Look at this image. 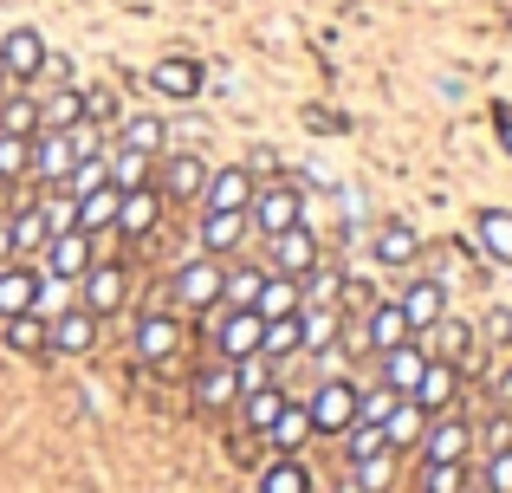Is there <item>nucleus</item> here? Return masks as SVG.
<instances>
[{"label": "nucleus", "instance_id": "nucleus-15", "mask_svg": "<svg viewBox=\"0 0 512 493\" xmlns=\"http://www.w3.org/2000/svg\"><path fill=\"white\" fill-rule=\"evenodd\" d=\"M467 448H474V422L467 416H428L422 429V461H467Z\"/></svg>", "mask_w": 512, "mask_h": 493}, {"label": "nucleus", "instance_id": "nucleus-25", "mask_svg": "<svg viewBox=\"0 0 512 493\" xmlns=\"http://www.w3.org/2000/svg\"><path fill=\"white\" fill-rule=\"evenodd\" d=\"M292 403V396L286 390H279V383H260V390H240V422H247V429L253 435H266V429H273V416H279V409H286Z\"/></svg>", "mask_w": 512, "mask_h": 493}, {"label": "nucleus", "instance_id": "nucleus-34", "mask_svg": "<svg viewBox=\"0 0 512 493\" xmlns=\"http://www.w3.org/2000/svg\"><path fill=\"white\" fill-rule=\"evenodd\" d=\"M312 468H305L299 455H279L273 468H260V493H312Z\"/></svg>", "mask_w": 512, "mask_h": 493}, {"label": "nucleus", "instance_id": "nucleus-27", "mask_svg": "<svg viewBox=\"0 0 512 493\" xmlns=\"http://www.w3.org/2000/svg\"><path fill=\"white\" fill-rule=\"evenodd\" d=\"M260 442H273L279 455H299V448L312 442V416H305V403H286V409H279V416H273V429H266Z\"/></svg>", "mask_w": 512, "mask_h": 493}, {"label": "nucleus", "instance_id": "nucleus-13", "mask_svg": "<svg viewBox=\"0 0 512 493\" xmlns=\"http://www.w3.org/2000/svg\"><path fill=\"white\" fill-rule=\"evenodd\" d=\"M201 189H208V163H201L195 150H175L163 169H156V195L163 202H201Z\"/></svg>", "mask_w": 512, "mask_h": 493}, {"label": "nucleus", "instance_id": "nucleus-18", "mask_svg": "<svg viewBox=\"0 0 512 493\" xmlns=\"http://www.w3.org/2000/svg\"><path fill=\"white\" fill-rule=\"evenodd\" d=\"M247 234H253V221H247V215H201V228H195V253H208V260H227V253L247 247Z\"/></svg>", "mask_w": 512, "mask_h": 493}, {"label": "nucleus", "instance_id": "nucleus-38", "mask_svg": "<svg viewBox=\"0 0 512 493\" xmlns=\"http://www.w3.org/2000/svg\"><path fill=\"white\" fill-rule=\"evenodd\" d=\"M422 429H428V416H422V409H415V403H409V396H402V403H396V409H389V422H383V435H389V448H415V442H422Z\"/></svg>", "mask_w": 512, "mask_h": 493}, {"label": "nucleus", "instance_id": "nucleus-51", "mask_svg": "<svg viewBox=\"0 0 512 493\" xmlns=\"http://www.w3.org/2000/svg\"><path fill=\"white\" fill-rule=\"evenodd\" d=\"M52 85H72V59L65 52H46L39 72H33V91H52Z\"/></svg>", "mask_w": 512, "mask_h": 493}, {"label": "nucleus", "instance_id": "nucleus-49", "mask_svg": "<svg viewBox=\"0 0 512 493\" xmlns=\"http://www.w3.org/2000/svg\"><path fill=\"white\" fill-rule=\"evenodd\" d=\"M480 487H487V493H512V448H493V455H487Z\"/></svg>", "mask_w": 512, "mask_h": 493}, {"label": "nucleus", "instance_id": "nucleus-8", "mask_svg": "<svg viewBox=\"0 0 512 493\" xmlns=\"http://www.w3.org/2000/svg\"><path fill=\"white\" fill-rule=\"evenodd\" d=\"M98 331H104V318H91L85 305H65L59 318H46V344L59 357H91L98 351Z\"/></svg>", "mask_w": 512, "mask_h": 493}, {"label": "nucleus", "instance_id": "nucleus-12", "mask_svg": "<svg viewBox=\"0 0 512 493\" xmlns=\"http://www.w3.org/2000/svg\"><path fill=\"white\" fill-rule=\"evenodd\" d=\"M163 228V195H156V182H143V189H124V202H117V228L124 241H150V234Z\"/></svg>", "mask_w": 512, "mask_h": 493}, {"label": "nucleus", "instance_id": "nucleus-54", "mask_svg": "<svg viewBox=\"0 0 512 493\" xmlns=\"http://www.w3.org/2000/svg\"><path fill=\"white\" fill-rule=\"evenodd\" d=\"M493 396H500V409H512V364L500 370V377H493Z\"/></svg>", "mask_w": 512, "mask_h": 493}, {"label": "nucleus", "instance_id": "nucleus-3", "mask_svg": "<svg viewBox=\"0 0 512 493\" xmlns=\"http://www.w3.org/2000/svg\"><path fill=\"white\" fill-rule=\"evenodd\" d=\"M247 221H253V234H260V241H273V234L299 228V221H305V189H299V182H260V195H253V208H247Z\"/></svg>", "mask_w": 512, "mask_h": 493}, {"label": "nucleus", "instance_id": "nucleus-9", "mask_svg": "<svg viewBox=\"0 0 512 493\" xmlns=\"http://www.w3.org/2000/svg\"><path fill=\"white\" fill-rule=\"evenodd\" d=\"M91 260H98V234H78L72 228V234H52V241H46V253H39V273L72 279V286H78Z\"/></svg>", "mask_w": 512, "mask_h": 493}, {"label": "nucleus", "instance_id": "nucleus-28", "mask_svg": "<svg viewBox=\"0 0 512 493\" xmlns=\"http://www.w3.org/2000/svg\"><path fill=\"white\" fill-rule=\"evenodd\" d=\"M338 448H344V468L376 461V455H396V448H389V435H383V422H350V429L338 435Z\"/></svg>", "mask_w": 512, "mask_h": 493}, {"label": "nucleus", "instance_id": "nucleus-23", "mask_svg": "<svg viewBox=\"0 0 512 493\" xmlns=\"http://www.w3.org/2000/svg\"><path fill=\"white\" fill-rule=\"evenodd\" d=\"M33 98H39V130L85 124V91H78V85H52V91H33Z\"/></svg>", "mask_w": 512, "mask_h": 493}, {"label": "nucleus", "instance_id": "nucleus-44", "mask_svg": "<svg viewBox=\"0 0 512 493\" xmlns=\"http://www.w3.org/2000/svg\"><path fill=\"white\" fill-rule=\"evenodd\" d=\"M422 493H467V461H422Z\"/></svg>", "mask_w": 512, "mask_h": 493}, {"label": "nucleus", "instance_id": "nucleus-16", "mask_svg": "<svg viewBox=\"0 0 512 493\" xmlns=\"http://www.w3.org/2000/svg\"><path fill=\"white\" fill-rule=\"evenodd\" d=\"M182 351V318L175 312H143L137 318V357L143 364H169Z\"/></svg>", "mask_w": 512, "mask_h": 493}, {"label": "nucleus", "instance_id": "nucleus-45", "mask_svg": "<svg viewBox=\"0 0 512 493\" xmlns=\"http://www.w3.org/2000/svg\"><path fill=\"white\" fill-rule=\"evenodd\" d=\"M396 403H402V396L389 390L383 377H376V383H363V390H357V422H389V409H396Z\"/></svg>", "mask_w": 512, "mask_h": 493}, {"label": "nucleus", "instance_id": "nucleus-5", "mask_svg": "<svg viewBox=\"0 0 512 493\" xmlns=\"http://www.w3.org/2000/svg\"><path fill=\"white\" fill-rule=\"evenodd\" d=\"M325 260V247H318V234L305 228H286V234H273V241H266V273H286V279H305L312 273V266Z\"/></svg>", "mask_w": 512, "mask_h": 493}, {"label": "nucleus", "instance_id": "nucleus-22", "mask_svg": "<svg viewBox=\"0 0 512 493\" xmlns=\"http://www.w3.org/2000/svg\"><path fill=\"white\" fill-rule=\"evenodd\" d=\"M363 351H389V344H402V338H415V331H409V318H402V305L396 299H383V305H370V318H363Z\"/></svg>", "mask_w": 512, "mask_h": 493}, {"label": "nucleus", "instance_id": "nucleus-31", "mask_svg": "<svg viewBox=\"0 0 512 493\" xmlns=\"http://www.w3.org/2000/svg\"><path fill=\"white\" fill-rule=\"evenodd\" d=\"M0 137H39V98L33 91H7L0 98Z\"/></svg>", "mask_w": 512, "mask_h": 493}, {"label": "nucleus", "instance_id": "nucleus-21", "mask_svg": "<svg viewBox=\"0 0 512 493\" xmlns=\"http://www.w3.org/2000/svg\"><path fill=\"white\" fill-rule=\"evenodd\" d=\"M150 91H163V98H175V104H188V98H201V59H156L150 65Z\"/></svg>", "mask_w": 512, "mask_h": 493}, {"label": "nucleus", "instance_id": "nucleus-42", "mask_svg": "<svg viewBox=\"0 0 512 493\" xmlns=\"http://www.w3.org/2000/svg\"><path fill=\"white\" fill-rule=\"evenodd\" d=\"M415 253H422V241H415L409 228H383L376 234V260L383 266H415Z\"/></svg>", "mask_w": 512, "mask_h": 493}, {"label": "nucleus", "instance_id": "nucleus-17", "mask_svg": "<svg viewBox=\"0 0 512 493\" xmlns=\"http://www.w3.org/2000/svg\"><path fill=\"white\" fill-rule=\"evenodd\" d=\"M39 266L33 260H7L0 266V318H20V312H33L39 305Z\"/></svg>", "mask_w": 512, "mask_h": 493}, {"label": "nucleus", "instance_id": "nucleus-7", "mask_svg": "<svg viewBox=\"0 0 512 493\" xmlns=\"http://www.w3.org/2000/svg\"><path fill=\"white\" fill-rule=\"evenodd\" d=\"M396 305H402V318H409V331L422 338V331H435L441 318H448V286H441V279H428V273H415L409 286L396 292Z\"/></svg>", "mask_w": 512, "mask_h": 493}, {"label": "nucleus", "instance_id": "nucleus-2", "mask_svg": "<svg viewBox=\"0 0 512 493\" xmlns=\"http://www.w3.org/2000/svg\"><path fill=\"white\" fill-rule=\"evenodd\" d=\"M130 286H137V279H130L124 260H91L85 279H78V305H85L91 318H117L130 305Z\"/></svg>", "mask_w": 512, "mask_h": 493}, {"label": "nucleus", "instance_id": "nucleus-41", "mask_svg": "<svg viewBox=\"0 0 512 493\" xmlns=\"http://www.w3.org/2000/svg\"><path fill=\"white\" fill-rule=\"evenodd\" d=\"M104 182H111V150H104V156H78L72 176H65L59 189L65 195H91V189H104Z\"/></svg>", "mask_w": 512, "mask_h": 493}, {"label": "nucleus", "instance_id": "nucleus-43", "mask_svg": "<svg viewBox=\"0 0 512 493\" xmlns=\"http://www.w3.org/2000/svg\"><path fill=\"white\" fill-rule=\"evenodd\" d=\"M33 176V137H0V182Z\"/></svg>", "mask_w": 512, "mask_h": 493}, {"label": "nucleus", "instance_id": "nucleus-1", "mask_svg": "<svg viewBox=\"0 0 512 493\" xmlns=\"http://www.w3.org/2000/svg\"><path fill=\"white\" fill-rule=\"evenodd\" d=\"M221 273H227V260H208V253H195V260H182L169 273V299H175V312H208V305H221Z\"/></svg>", "mask_w": 512, "mask_h": 493}, {"label": "nucleus", "instance_id": "nucleus-30", "mask_svg": "<svg viewBox=\"0 0 512 493\" xmlns=\"http://www.w3.org/2000/svg\"><path fill=\"white\" fill-rule=\"evenodd\" d=\"M143 182H156V156L111 143V189H143Z\"/></svg>", "mask_w": 512, "mask_h": 493}, {"label": "nucleus", "instance_id": "nucleus-55", "mask_svg": "<svg viewBox=\"0 0 512 493\" xmlns=\"http://www.w3.org/2000/svg\"><path fill=\"white\" fill-rule=\"evenodd\" d=\"M13 260V241H7V215H0V266Z\"/></svg>", "mask_w": 512, "mask_h": 493}, {"label": "nucleus", "instance_id": "nucleus-20", "mask_svg": "<svg viewBox=\"0 0 512 493\" xmlns=\"http://www.w3.org/2000/svg\"><path fill=\"white\" fill-rule=\"evenodd\" d=\"M72 163L78 156H72V137H65V130H39L33 137V176L46 182V189H59V182L72 176Z\"/></svg>", "mask_w": 512, "mask_h": 493}, {"label": "nucleus", "instance_id": "nucleus-57", "mask_svg": "<svg viewBox=\"0 0 512 493\" xmlns=\"http://www.w3.org/2000/svg\"><path fill=\"white\" fill-rule=\"evenodd\" d=\"M0 85H7V65H0Z\"/></svg>", "mask_w": 512, "mask_h": 493}, {"label": "nucleus", "instance_id": "nucleus-37", "mask_svg": "<svg viewBox=\"0 0 512 493\" xmlns=\"http://www.w3.org/2000/svg\"><path fill=\"white\" fill-rule=\"evenodd\" d=\"M0 331H7V344H13L20 357H39V351H52V344H46V318H39V312L0 318Z\"/></svg>", "mask_w": 512, "mask_h": 493}, {"label": "nucleus", "instance_id": "nucleus-19", "mask_svg": "<svg viewBox=\"0 0 512 493\" xmlns=\"http://www.w3.org/2000/svg\"><path fill=\"white\" fill-rule=\"evenodd\" d=\"M195 403L208 409V416H227V409L240 403V370L227 364V357H214V364L195 377Z\"/></svg>", "mask_w": 512, "mask_h": 493}, {"label": "nucleus", "instance_id": "nucleus-56", "mask_svg": "<svg viewBox=\"0 0 512 493\" xmlns=\"http://www.w3.org/2000/svg\"><path fill=\"white\" fill-rule=\"evenodd\" d=\"M338 493H363V487H357V474H344V481H338Z\"/></svg>", "mask_w": 512, "mask_h": 493}, {"label": "nucleus", "instance_id": "nucleus-35", "mask_svg": "<svg viewBox=\"0 0 512 493\" xmlns=\"http://www.w3.org/2000/svg\"><path fill=\"white\" fill-rule=\"evenodd\" d=\"M163 117H150V111H137V117H117V143H130V150H143V156H163Z\"/></svg>", "mask_w": 512, "mask_h": 493}, {"label": "nucleus", "instance_id": "nucleus-6", "mask_svg": "<svg viewBox=\"0 0 512 493\" xmlns=\"http://www.w3.org/2000/svg\"><path fill=\"white\" fill-rule=\"evenodd\" d=\"M253 195H260L253 169H247V163H227V169H208V189H201V202H208V215H247Z\"/></svg>", "mask_w": 512, "mask_h": 493}, {"label": "nucleus", "instance_id": "nucleus-47", "mask_svg": "<svg viewBox=\"0 0 512 493\" xmlns=\"http://www.w3.org/2000/svg\"><path fill=\"white\" fill-rule=\"evenodd\" d=\"M474 442L487 448V455H493V448H512V409H493V416L474 429Z\"/></svg>", "mask_w": 512, "mask_h": 493}, {"label": "nucleus", "instance_id": "nucleus-14", "mask_svg": "<svg viewBox=\"0 0 512 493\" xmlns=\"http://www.w3.org/2000/svg\"><path fill=\"white\" fill-rule=\"evenodd\" d=\"M39 59H46L39 26H7V33H0V65H7V85H33Z\"/></svg>", "mask_w": 512, "mask_h": 493}, {"label": "nucleus", "instance_id": "nucleus-53", "mask_svg": "<svg viewBox=\"0 0 512 493\" xmlns=\"http://www.w3.org/2000/svg\"><path fill=\"white\" fill-rule=\"evenodd\" d=\"M85 117H91V124H104V130H111L117 124V91H85Z\"/></svg>", "mask_w": 512, "mask_h": 493}, {"label": "nucleus", "instance_id": "nucleus-26", "mask_svg": "<svg viewBox=\"0 0 512 493\" xmlns=\"http://www.w3.org/2000/svg\"><path fill=\"white\" fill-rule=\"evenodd\" d=\"M117 202H124V189H91V195H78V234H111L117 228Z\"/></svg>", "mask_w": 512, "mask_h": 493}, {"label": "nucleus", "instance_id": "nucleus-40", "mask_svg": "<svg viewBox=\"0 0 512 493\" xmlns=\"http://www.w3.org/2000/svg\"><path fill=\"white\" fill-rule=\"evenodd\" d=\"M474 241L493 253V260H512V215L506 208H487V215L474 221Z\"/></svg>", "mask_w": 512, "mask_h": 493}, {"label": "nucleus", "instance_id": "nucleus-29", "mask_svg": "<svg viewBox=\"0 0 512 493\" xmlns=\"http://www.w3.org/2000/svg\"><path fill=\"white\" fill-rule=\"evenodd\" d=\"M338 331H344V312H338V305H305V312H299L305 351H331V344H338Z\"/></svg>", "mask_w": 512, "mask_h": 493}, {"label": "nucleus", "instance_id": "nucleus-33", "mask_svg": "<svg viewBox=\"0 0 512 493\" xmlns=\"http://www.w3.org/2000/svg\"><path fill=\"white\" fill-rule=\"evenodd\" d=\"M253 312H260V318H292V312H299V279L266 273V279H260V299H253Z\"/></svg>", "mask_w": 512, "mask_h": 493}, {"label": "nucleus", "instance_id": "nucleus-11", "mask_svg": "<svg viewBox=\"0 0 512 493\" xmlns=\"http://www.w3.org/2000/svg\"><path fill=\"white\" fill-rule=\"evenodd\" d=\"M454 396H461V364H448V357H428V370H422V383L409 390V403L422 409V416H448Z\"/></svg>", "mask_w": 512, "mask_h": 493}, {"label": "nucleus", "instance_id": "nucleus-32", "mask_svg": "<svg viewBox=\"0 0 512 493\" xmlns=\"http://www.w3.org/2000/svg\"><path fill=\"white\" fill-rule=\"evenodd\" d=\"M260 279H266V266H227V273H221V305H227V312H253Z\"/></svg>", "mask_w": 512, "mask_h": 493}, {"label": "nucleus", "instance_id": "nucleus-52", "mask_svg": "<svg viewBox=\"0 0 512 493\" xmlns=\"http://www.w3.org/2000/svg\"><path fill=\"white\" fill-rule=\"evenodd\" d=\"M474 338H487V344H512V312H506V305H493V312L474 325Z\"/></svg>", "mask_w": 512, "mask_h": 493}, {"label": "nucleus", "instance_id": "nucleus-39", "mask_svg": "<svg viewBox=\"0 0 512 493\" xmlns=\"http://www.w3.org/2000/svg\"><path fill=\"white\" fill-rule=\"evenodd\" d=\"M292 351H305V338H299V312L292 318H266V331H260V357H292Z\"/></svg>", "mask_w": 512, "mask_h": 493}, {"label": "nucleus", "instance_id": "nucleus-10", "mask_svg": "<svg viewBox=\"0 0 512 493\" xmlns=\"http://www.w3.org/2000/svg\"><path fill=\"white\" fill-rule=\"evenodd\" d=\"M422 370H428V338H402V344H389V351H376V377L396 396H409L415 383H422Z\"/></svg>", "mask_w": 512, "mask_h": 493}, {"label": "nucleus", "instance_id": "nucleus-50", "mask_svg": "<svg viewBox=\"0 0 512 493\" xmlns=\"http://www.w3.org/2000/svg\"><path fill=\"white\" fill-rule=\"evenodd\" d=\"M350 474H357V487H363V493H383V487H389V474H396V455L357 461V468H350Z\"/></svg>", "mask_w": 512, "mask_h": 493}, {"label": "nucleus", "instance_id": "nucleus-4", "mask_svg": "<svg viewBox=\"0 0 512 493\" xmlns=\"http://www.w3.org/2000/svg\"><path fill=\"white\" fill-rule=\"evenodd\" d=\"M305 416H312V435H338L357 422V383L350 377H325V383H312V396H305Z\"/></svg>", "mask_w": 512, "mask_h": 493}, {"label": "nucleus", "instance_id": "nucleus-48", "mask_svg": "<svg viewBox=\"0 0 512 493\" xmlns=\"http://www.w3.org/2000/svg\"><path fill=\"white\" fill-rule=\"evenodd\" d=\"M441 331V357H448V364H467V357H474V325H435Z\"/></svg>", "mask_w": 512, "mask_h": 493}, {"label": "nucleus", "instance_id": "nucleus-24", "mask_svg": "<svg viewBox=\"0 0 512 493\" xmlns=\"http://www.w3.org/2000/svg\"><path fill=\"white\" fill-rule=\"evenodd\" d=\"M7 241H13V260H39L46 253V215H39V202H26V208H13L7 215Z\"/></svg>", "mask_w": 512, "mask_h": 493}, {"label": "nucleus", "instance_id": "nucleus-46", "mask_svg": "<svg viewBox=\"0 0 512 493\" xmlns=\"http://www.w3.org/2000/svg\"><path fill=\"white\" fill-rule=\"evenodd\" d=\"M39 215H46V234H72V228H78V195H65V189H46Z\"/></svg>", "mask_w": 512, "mask_h": 493}, {"label": "nucleus", "instance_id": "nucleus-36", "mask_svg": "<svg viewBox=\"0 0 512 493\" xmlns=\"http://www.w3.org/2000/svg\"><path fill=\"white\" fill-rule=\"evenodd\" d=\"M338 299H344V273H338V266H325V260H318L312 273L299 279V312H305V305H338Z\"/></svg>", "mask_w": 512, "mask_h": 493}]
</instances>
